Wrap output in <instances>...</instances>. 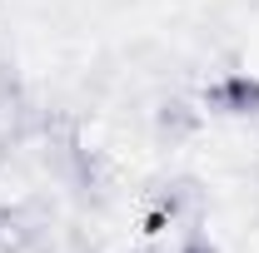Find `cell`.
Returning <instances> with one entry per match:
<instances>
[{"label": "cell", "instance_id": "6da1fadb", "mask_svg": "<svg viewBox=\"0 0 259 253\" xmlns=\"http://www.w3.org/2000/svg\"><path fill=\"white\" fill-rule=\"evenodd\" d=\"M220 99L234 104V109H249V104H259V85H249V80H229L225 90H220Z\"/></svg>", "mask_w": 259, "mask_h": 253}]
</instances>
